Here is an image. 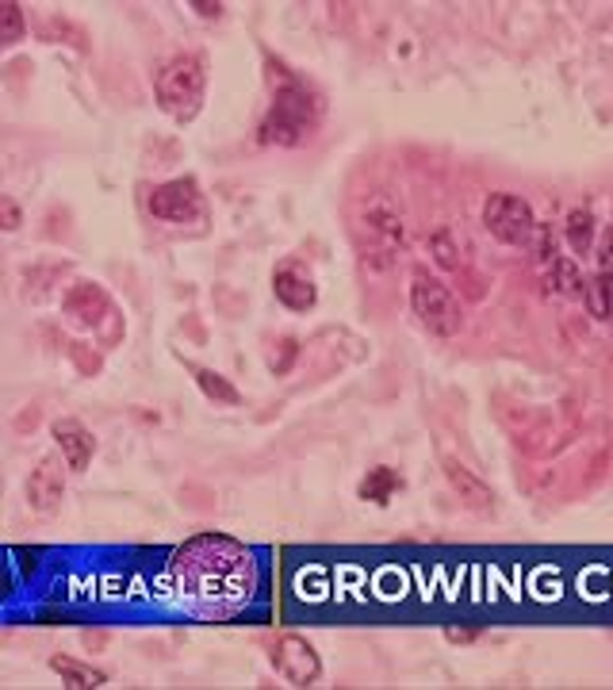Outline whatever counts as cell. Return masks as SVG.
<instances>
[{
	"label": "cell",
	"mask_w": 613,
	"mask_h": 690,
	"mask_svg": "<svg viewBox=\"0 0 613 690\" xmlns=\"http://www.w3.org/2000/svg\"><path fill=\"white\" fill-rule=\"evenodd\" d=\"M146 207H150V215L158 222H173V227L204 219L207 211L204 188H199L196 176H173V181L153 184V192L146 196Z\"/></svg>",
	"instance_id": "obj_8"
},
{
	"label": "cell",
	"mask_w": 613,
	"mask_h": 690,
	"mask_svg": "<svg viewBox=\"0 0 613 690\" xmlns=\"http://www.w3.org/2000/svg\"><path fill=\"white\" fill-rule=\"evenodd\" d=\"M479 629H444V641L449 644H475L479 641Z\"/></svg>",
	"instance_id": "obj_28"
},
{
	"label": "cell",
	"mask_w": 613,
	"mask_h": 690,
	"mask_svg": "<svg viewBox=\"0 0 613 690\" xmlns=\"http://www.w3.org/2000/svg\"><path fill=\"white\" fill-rule=\"evenodd\" d=\"M165 587L184 610L204 613V618H227L257 598V552L227 533H196L169 552Z\"/></svg>",
	"instance_id": "obj_1"
},
{
	"label": "cell",
	"mask_w": 613,
	"mask_h": 690,
	"mask_svg": "<svg viewBox=\"0 0 613 690\" xmlns=\"http://www.w3.org/2000/svg\"><path fill=\"white\" fill-rule=\"evenodd\" d=\"M548 280L556 284L559 291H582L587 288V280H582V273H579V265H575L571 257H556L548 265Z\"/></svg>",
	"instance_id": "obj_21"
},
{
	"label": "cell",
	"mask_w": 613,
	"mask_h": 690,
	"mask_svg": "<svg viewBox=\"0 0 613 690\" xmlns=\"http://www.w3.org/2000/svg\"><path fill=\"white\" fill-rule=\"evenodd\" d=\"M410 307L418 314V322L437 337H456L464 326V311H460V299L452 296L449 284H441L426 268H414L410 276Z\"/></svg>",
	"instance_id": "obj_6"
},
{
	"label": "cell",
	"mask_w": 613,
	"mask_h": 690,
	"mask_svg": "<svg viewBox=\"0 0 613 690\" xmlns=\"http://www.w3.org/2000/svg\"><path fill=\"white\" fill-rule=\"evenodd\" d=\"M441 468H444V480L452 483V491H456V495L464 498L472 510H490V503H495V491H490L487 483H483L479 475L472 472V468H464L456 457H444Z\"/></svg>",
	"instance_id": "obj_13"
},
{
	"label": "cell",
	"mask_w": 613,
	"mask_h": 690,
	"mask_svg": "<svg viewBox=\"0 0 613 690\" xmlns=\"http://www.w3.org/2000/svg\"><path fill=\"white\" fill-rule=\"evenodd\" d=\"M61 314H66L69 322H77V326L92 330L104 349L119 345V337L127 334V322H123L119 307H115V299L107 296L104 284H96V280L69 284L66 296H61Z\"/></svg>",
	"instance_id": "obj_4"
},
{
	"label": "cell",
	"mask_w": 613,
	"mask_h": 690,
	"mask_svg": "<svg viewBox=\"0 0 613 690\" xmlns=\"http://www.w3.org/2000/svg\"><path fill=\"white\" fill-rule=\"evenodd\" d=\"M403 483H406L403 472H395V468L380 464V468H368V475L360 480L357 495L365 498V503H372V506H388L391 495H395V491H403Z\"/></svg>",
	"instance_id": "obj_15"
},
{
	"label": "cell",
	"mask_w": 613,
	"mask_h": 690,
	"mask_svg": "<svg viewBox=\"0 0 613 690\" xmlns=\"http://www.w3.org/2000/svg\"><path fill=\"white\" fill-rule=\"evenodd\" d=\"M296 357H299V342L291 334H284V337H276V349H273V357H268V368H273L276 376H284V372H291Z\"/></svg>",
	"instance_id": "obj_22"
},
{
	"label": "cell",
	"mask_w": 613,
	"mask_h": 690,
	"mask_svg": "<svg viewBox=\"0 0 613 690\" xmlns=\"http://www.w3.org/2000/svg\"><path fill=\"white\" fill-rule=\"evenodd\" d=\"M265 84H268V107L257 123V142L276 146V150H299L307 146L322 127L326 115V96L307 81L303 73L265 50Z\"/></svg>",
	"instance_id": "obj_2"
},
{
	"label": "cell",
	"mask_w": 613,
	"mask_h": 690,
	"mask_svg": "<svg viewBox=\"0 0 613 690\" xmlns=\"http://www.w3.org/2000/svg\"><path fill=\"white\" fill-rule=\"evenodd\" d=\"M564 227H567V245H571L575 253L594 250V215H590L587 207H575Z\"/></svg>",
	"instance_id": "obj_18"
},
{
	"label": "cell",
	"mask_w": 613,
	"mask_h": 690,
	"mask_svg": "<svg viewBox=\"0 0 613 690\" xmlns=\"http://www.w3.org/2000/svg\"><path fill=\"white\" fill-rule=\"evenodd\" d=\"M184 368L192 372L196 388L204 391V399H211L215 406H238V403H242V391H238L222 372H215V368H204V365H192V360Z\"/></svg>",
	"instance_id": "obj_14"
},
{
	"label": "cell",
	"mask_w": 613,
	"mask_h": 690,
	"mask_svg": "<svg viewBox=\"0 0 613 690\" xmlns=\"http://www.w3.org/2000/svg\"><path fill=\"white\" fill-rule=\"evenodd\" d=\"M483 227H487L490 238H498L502 245L529 250V245L536 242L541 222H536L533 207H529L521 196H513V192H495V196H487V204H483Z\"/></svg>",
	"instance_id": "obj_7"
},
{
	"label": "cell",
	"mask_w": 613,
	"mask_h": 690,
	"mask_svg": "<svg viewBox=\"0 0 613 690\" xmlns=\"http://www.w3.org/2000/svg\"><path fill=\"white\" fill-rule=\"evenodd\" d=\"M66 498V472H61V460L43 457L27 475V506L38 514H54Z\"/></svg>",
	"instance_id": "obj_11"
},
{
	"label": "cell",
	"mask_w": 613,
	"mask_h": 690,
	"mask_svg": "<svg viewBox=\"0 0 613 690\" xmlns=\"http://www.w3.org/2000/svg\"><path fill=\"white\" fill-rule=\"evenodd\" d=\"M66 345V353L73 357V365L81 368V376H96L100 368H104V360H100V353H92V349H84L81 342H61Z\"/></svg>",
	"instance_id": "obj_23"
},
{
	"label": "cell",
	"mask_w": 613,
	"mask_h": 690,
	"mask_svg": "<svg viewBox=\"0 0 613 690\" xmlns=\"http://www.w3.org/2000/svg\"><path fill=\"white\" fill-rule=\"evenodd\" d=\"M81 644H84V648H104V644H107V633H104V629H84V633H81Z\"/></svg>",
	"instance_id": "obj_29"
},
{
	"label": "cell",
	"mask_w": 613,
	"mask_h": 690,
	"mask_svg": "<svg viewBox=\"0 0 613 690\" xmlns=\"http://www.w3.org/2000/svg\"><path fill=\"white\" fill-rule=\"evenodd\" d=\"M352 234H357L360 257H365L372 268H388L406 245L403 215L380 196H375L372 204H365V211H360L357 222H352Z\"/></svg>",
	"instance_id": "obj_5"
},
{
	"label": "cell",
	"mask_w": 613,
	"mask_h": 690,
	"mask_svg": "<svg viewBox=\"0 0 613 690\" xmlns=\"http://www.w3.org/2000/svg\"><path fill=\"white\" fill-rule=\"evenodd\" d=\"M268 659H273L276 675L291 687H311L322 675V659L314 652V644L299 633H280L268 641Z\"/></svg>",
	"instance_id": "obj_9"
},
{
	"label": "cell",
	"mask_w": 613,
	"mask_h": 690,
	"mask_svg": "<svg viewBox=\"0 0 613 690\" xmlns=\"http://www.w3.org/2000/svg\"><path fill=\"white\" fill-rule=\"evenodd\" d=\"M50 437H54V445L61 449L66 468H73V472H84V468L92 464V457H96V437L89 434V426H84V422L54 418L50 422Z\"/></svg>",
	"instance_id": "obj_12"
},
{
	"label": "cell",
	"mask_w": 613,
	"mask_h": 690,
	"mask_svg": "<svg viewBox=\"0 0 613 690\" xmlns=\"http://www.w3.org/2000/svg\"><path fill=\"white\" fill-rule=\"evenodd\" d=\"M12 556H15V564H20L23 572H35L38 560L46 556V549H43V544H31V549H12Z\"/></svg>",
	"instance_id": "obj_26"
},
{
	"label": "cell",
	"mask_w": 613,
	"mask_h": 690,
	"mask_svg": "<svg viewBox=\"0 0 613 690\" xmlns=\"http://www.w3.org/2000/svg\"><path fill=\"white\" fill-rule=\"evenodd\" d=\"M605 284H613V227H605V234L598 238V273Z\"/></svg>",
	"instance_id": "obj_24"
},
{
	"label": "cell",
	"mask_w": 613,
	"mask_h": 690,
	"mask_svg": "<svg viewBox=\"0 0 613 690\" xmlns=\"http://www.w3.org/2000/svg\"><path fill=\"white\" fill-rule=\"evenodd\" d=\"M50 671L61 675V682H66L69 690H96L107 682L104 671H96L92 664H81V659L73 656H50Z\"/></svg>",
	"instance_id": "obj_16"
},
{
	"label": "cell",
	"mask_w": 613,
	"mask_h": 690,
	"mask_svg": "<svg viewBox=\"0 0 613 690\" xmlns=\"http://www.w3.org/2000/svg\"><path fill=\"white\" fill-rule=\"evenodd\" d=\"M0 227H4L8 234L23 227V211H20V204H15L12 196H0Z\"/></svg>",
	"instance_id": "obj_25"
},
{
	"label": "cell",
	"mask_w": 613,
	"mask_h": 690,
	"mask_svg": "<svg viewBox=\"0 0 613 690\" xmlns=\"http://www.w3.org/2000/svg\"><path fill=\"white\" fill-rule=\"evenodd\" d=\"M273 296H276V303L288 307V311L307 314L314 303H319V284H314L311 268H307L303 261L288 257L273 268Z\"/></svg>",
	"instance_id": "obj_10"
},
{
	"label": "cell",
	"mask_w": 613,
	"mask_h": 690,
	"mask_svg": "<svg viewBox=\"0 0 613 690\" xmlns=\"http://www.w3.org/2000/svg\"><path fill=\"white\" fill-rule=\"evenodd\" d=\"M429 253H433L437 265L449 268V273H460V268H464V253H460L452 230H437V234L429 238Z\"/></svg>",
	"instance_id": "obj_20"
},
{
	"label": "cell",
	"mask_w": 613,
	"mask_h": 690,
	"mask_svg": "<svg viewBox=\"0 0 613 690\" xmlns=\"http://www.w3.org/2000/svg\"><path fill=\"white\" fill-rule=\"evenodd\" d=\"M192 8H196L199 20H222V8L227 4H219V0H192Z\"/></svg>",
	"instance_id": "obj_27"
},
{
	"label": "cell",
	"mask_w": 613,
	"mask_h": 690,
	"mask_svg": "<svg viewBox=\"0 0 613 690\" xmlns=\"http://www.w3.org/2000/svg\"><path fill=\"white\" fill-rule=\"evenodd\" d=\"M43 38L46 43L73 46L77 54H89V35H84V27H77L73 20H66V15H50V20L43 23Z\"/></svg>",
	"instance_id": "obj_17"
},
{
	"label": "cell",
	"mask_w": 613,
	"mask_h": 690,
	"mask_svg": "<svg viewBox=\"0 0 613 690\" xmlns=\"http://www.w3.org/2000/svg\"><path fill=\"white\" fill-rule=\"evenodd\" d=\"M20 38H27V15H23V8L15 0H4L0 4V46L12 50Z\"/></svg>",
	"instance_id": "obj_19"
},
{
	"label": "cell",
	"mask_w": 613,
	"mask_h": 690,
	"mask_svg": "<svg viewBox=\"0 0 613 690\" xmlns=\"http://www.w3.org/2000/svg\"><path fill=\"white\" fill-rule=\"evenodd\" d=\"M610 319H613V311H610Z\"/></svg>",
	"instance_id": "obj_30"
},
{
	"label": "cell",
	"mask_w": 613,
	"mask_h": 690,
	"mask_svg": "<svg viewBox=\"0 0 613 690\" xmlns=\"http://www.w3.org/2000/svg\"><path fill=\"white\" fill-rule=\"evenodd\" d=\"M153 96L173 123H181V127L192 123L204 112L207 61L199 54H173L169 61H161V69L153 73Z\"/></svg>",
	"instance_id": "obj_3"
}]
</instances>
